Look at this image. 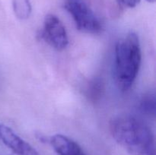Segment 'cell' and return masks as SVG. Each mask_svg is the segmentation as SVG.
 Masks as SVG:
<instances>
[{"instance_id": "6da1fadb", "label": "cell", "mask_w": 156, "mask_h": 155, "mask_svg": "<svg viewBox=\"0 0 156 155\" xmlns=\"http://www.w3.org/2000/svg\"><path fill=\"white\" fill-rule=\"evenodd\" d=\"M110 131L129 155H156L155 136L140 119L129 115H117L110 122Z\"/></svg>"}, {"instance_id": "7a4b0ae2", "label": "cell", "mask_w": 156, "mask_h": 155, "mask_svg": "<svg viewBox=\"0 0 156 155\" xmlns=\"http://www.w3.org/2000/svg\"><path fill=\"white\" fill-rule=\"evenodd\" d=\"M142 53L136 33L130 32L119 40L115 47L114 79L117 88L126 91L136 78L141 65Z\"/></svg>"}, {"instance_id": "3957f363", "label": "cell", "mask_w": 156, "mask_h": 155, "mask_svg": "<svg viewBox=\"0 0 156 155\" xmlns=\"http://www.w3.org/2000/svg\"><path fill=\"white\" fill-rule=\"evenodd\" d=\"M64 7L72 15L79 30L91 34L101 31L100 21L85 0H64Z\"/></svg>"}, {"instance_id": "277c9868", "label": "cell", "mask_w": 156, "mask_h": 155, "mask_svg": "<svg viewBox=\"0 0 156 155\" xmlns=\"http://www.w3.org/2000/svg\"><path fill=\"white\" fill-rule=\"evenodd\" d=\"M42 37L50 46L58 51L65 50L69 43L64 25L56 15L50 14L44 18Z\"/></svg>"}, {"instance_id": "5b68a950", "label": "cell", "mask_w": 156, "mask_h": 155, "mask_svg": "<svg viewBox=\"0 0 156 155\" xmlns=\"http://www.w3.org/2000/svg\"><path fill=\"white\" fill-rule=\"evenodd\" d=\"M0 138L6 147L17 155H38L30 144L18 136L12 129L0 125Z\"/></svg>"}, {"instance_id": "8992f818", "label": "cell", "mask_w": 156, "mask_h": 155, "mask_svg": "<svg viewBox=\"0 0 156 155\" xmlns=\"http://www.w3.org/2000/svg\"><path fill=\"white\" fill-rule=\"evenodd\" d=\"M50 142L58 155H82L85 153L76 141L65 135L59 134L53 135Z\"/></svg>"}, {"instance_id": "52a82bcc", "label": "cell", "mask_w": 156, "mask_h": 155, "mask_svg": "<svg viewBox=\"0 0 156 155\" xmlns=\"http://www.w3.org/2000/svg\"><path fill=\"white\" fill-rule=\"evenodd\" d=\"M139 109L144 115L149 117L155 116L156 99L154 92H149L143 95L139 103Z\"/></svg>"}, {"instance_id": "ba28073f", "label": "cell", "mask_w": 156, "mask_h": 155, "mask_svg": "<svg viewBox=\"0 0 156 155\" xmlns=\"http://www.w3.org/2000/svg\"><path fill=\"white\" fill-rule=\"evenodd\" d=\"M12 6L17 18L21 20L29 18L31 12L30 0H12Z\"/></svg>"}, {"instance_id": "9c48e42d", "label": "cell", "mask_w": 156, "mask_h": 155, "mask_svg": "<svg viewBox=\"0 0 156 155\" xmlns=\"http://www.w3.org/2000/svg\"><path fill=\"white\" fill-rule=\"evenodd\" d=\"M103 91V84L100 79L92 81L88 89V96L90 100H97L101 97Z\"/></svg>"}, {"instance_id": "30bf717a", "label": "cell", "mask_w": 156, "mask_h": 155, "mask_svg": "<svg viewBox=\"0 0 156 155\" xmlns=\"http://www.w3.org/2000/svg\"><path fill=\"white\" fill-rule=\"evenodd\" d=\"M119 5L124 8H134L140 3V0H116Z\"/></svg>"}, {"instance_id": "8fae6325", "label": "cell", "mask_w": 156, "mask_h": 155, "mask_svg": "<svg viewBox=\"0 0 156 155\" xmlns=\"http://www.w3.org/2000/svg\"><path fill=\"white\" fill-rule=\"evenodd\" d=\"M147 1L149 2H155V0H147Z\"/></svg>"}]
</instances>
